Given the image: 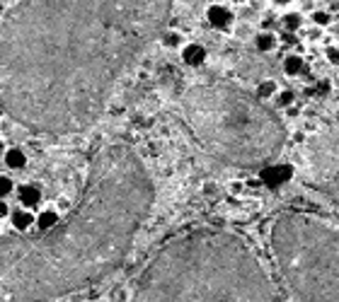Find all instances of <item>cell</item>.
I'll return each mask as SVG.
<instances>
[{
	"mask_svg": "<svg viewBox=\"0 0 339 302\" xmlns=\"http://www.w3.org/2000/svg\"><path fill=\"white\" fill-rule=\"evenodd\" d=\"M170 0H22L0 29V104L34 133L95 123Z\"/></svg>",
	"mask_w": 339,
	"mask_h": 302,
	"instance_id": "1",
	"label": "cell"
},
{
	"mask_svg": "<svg viewBox=\"0 0 339 302\" xmlns=\"http://www.w3.org/2000/svg\"><path fill=\"white\" fill-rule=\"evenodd\" d=\"M150 203L153 184L138 155L126 145L99 150L63 220L0 237V302H46L104 278L129 254Z\"/></svg>",
	"mask_w": 339,
	"mask_h": 302,
	"instance_id": "2",
	"label": "cell"
},
{
	"mask_svg": "<svg viewBox=\"0 0 339 302\" xmlns=\"http://www.w3.org/2000/svg\"><path fill=\"white\" fill-rule=\"evenodd\" d=\"M133 302H279V295L242 239L206 227L175 237L148 261Z\"/></svg>",
	"mask_w": 339,
	"mask_h": 302,
	"instance_id": "3",
	"label": "cell"
},
{
	"mask_svg": "<svg viewBox=\"0 0 339 302\" xmlns=\"http://www.w3.org/2000/svg\"><path fill=\"white\" fill-rule=\"evenodd\" d=\"M182 111L189 131L216 160L254 169L284 148L286 131L259 97L233 85H197L186 90Z\"/></svg>",
	"mask_w": 339,
	"mask_h": 302,
	"instance_id": "4",
	"label": "cell"
},
{
	"mask_svg": "<svg viewBox=\"0 0 339 302\" xmlns=\"http://www.w3.org/2000/svg\"><path fill=\"white\" fill-rule=\"evenodd\" d=\"M272 249L295 302H339V227L306 213H284Z\"/></svg>",
	"mask_w": 339,
	"mask_h": 302,
	"instance_id": "5",
	"label": "cell"
},
{
	"mask_svg": "<svg viewBox=\"0 0 339 302\" xmlns=\"http://www.w3.org/2000/svg\"><path fill=\"white\" fill-rule=\"evenodd\" d=\"M306 179L339 203V126L310 136L303 148Z\"/></svg>",
	"mask_w": 339,
	"mask_h": 302,
	"instance_id": "6",
	"label": "cell"
},
{
	"mask_svg": "<svg viewBox=\"0 0 339 302\" xmlns=\"http://www.w3.org/2000/svg\"><path fill=\"white\" fill-rule=\"evenodd\" d=\"M291 174H293V167H288V164L267 167V169H262V182L269 184V186H279V184L288 182V179H291Z\"/></svg>",
	"mask_w": 339,
	"mask_h": 302,
	"instance_id": "7",
	"label": "cell"
},
{
	"mask_svg": "<svg viewBox=\"0 0 339 302\" xmlns=\"http://www.w3.org/2000/svg\"><path fill=\"white\" fill-rule=\"evenodd\" d=\"M300 70H303V58L300 56H286L284 58V73L286 75H300Z\"/></svg>",
	"mask_w": 339,
	"mask_h": 302,
	"instance_id": "8",
	"label": "cell"
},
{
	"mask_svg": "<svg viewBox=\"0 0 339 302\" xmlns=\"http://www.w3.org/2000/svg\"><path fill=\"white\" fill-rule=\"evenodd\" d=\"M211 22L216 24V27H228L230 20H233V15H230L225 8H211Z\"/></svg>",
	"mask_w": 339,
	"mask_h": 302,
	"instance_id": "9",
	"label": "cell"
},
{
	"mask_svg": "<svg viewBox=\"0 0 339 302\" xmlns=\"http://www.w3.org/2000/svg\"><path fill=\"white\" fill-rule=\"evenodd\" d=\"M257 49H259V51H264V54H267V51H274V49H276V36H274L272 32H262V34H257Z\"/></svg>",
	"mask_w": 339,
	"mask_h": 302,
	"instance_id": "10",
	"label": "cell"
},
{
	"mask_svg": "<svg viewBox=\"0 0 339 302\" xmlns=\"http://www.w3.org/2000/svg\"><path fill=\"white\" fill-rule=\"evenodd\" d=\"M276 92H279V87H276L274 80H264V82H259V87H257V97L262 99V102L264 99H274Z\"/></svg>",
	"mask_w": 339,
	"mask_h": 302,
	"instance_id": "11",
	"label": "cell"
},
{
	"mask_svg": "<svg viewBox=\"0 0 339 302\" xmlns=\"http://www.w3.org/2000/svg\"><path fill=\"white\" fill-rule=\"evenodd\" d=\"M293 92H288V90H284V92H276V97H274V102H276V107L279 109H288L291 104H293Z\"/></svg>",
	"mask_w": 339,
	"mask_h": 302,
	"instance_id": "12",
	"label": "cell"
},
{
	"mask_svg": "<svg viewBox=\"0 0 339 302\" xmlns=\"http://www.w3.org/2000/svg\"><path fill=\"white\" fill-rule=\"evenodd\" d=\"M204 58H206L204 49H199V46H189V49H186V61H189V63H201Z\"/></svg>",
	"mask_w": 339,
	"mask_h": 302,
	"instance_id": "13",
	"label": "cell"
},
{
	"mask_svg": "<svg viewBox=\"0 0 339 302\" xmlns=\"http://www.w3.org/2000/svg\"><path fill=\"white\" fill-rule=\"evenodd\" d=\"M284 27L288 32H295V29H300V15H295V12H288L284 17Z\"/></svg>",
	"mask_w": 339,
	"mask_h": 302,
	"instance_id": "14",
	"label": "cell"
},
{
	"mask_svg": "<svg viewBox=\"0 0 339 302\" xmlns=\"http://www.w3.org/2000/svg\"><path fill=\"white\" fill-rule=\"evenodd\" d=\"M313 22H315V24H320V27H327L329 22H332V17H329V12H320V10H315L313 12Z\"/></svg>",
	"mask_w": 339,
	"mask_h": 302,
	"instance_id": "15",
	"label": "cell"
},
{
	"mask_svg": "<svg viewBox=\"0 0 339 302\" xmlns=\"http://www.w3.org/2000/svg\"><path fill=\"white\" fill-rule=\"evenodd\" d=\"M327 61L332 65H339V46H329L327 49Z\"/></svg>",
	"mask_w": 339,
	"mask_h": 302,
	"instance_id": "16",
	"label": "cell"
},
{
	"mask_svg": "<svg viewBox=\"0 0 339 302\" xmlns=\"http://www.w3.org/2000/svg\"><path fill=\"white\" fill-rule=\"evenodd\" d=\"M276 3H291V0H276Z\"/></svg>",
	"mask_w": 339,
	"mask_h": 302,
	"instance_id": "17",
	"label": "cell"
}]
</instances>
